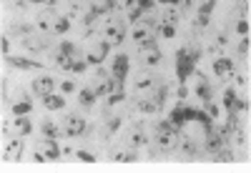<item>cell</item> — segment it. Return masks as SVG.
Masks as SVG:
<instances>
[{"label": "cell", "instance_id": "1", "mask_svg": "<svg viewBox=\"0 0 251 173\" xmlns=\"http://www.w3.org/2000/svg\"><path fill=\"white\" fill-rule=\"evenodd\" d=\"M136 58H138V63H141L143 71H146V68H158L161 60H163V55H161V50H158V46H156V38L143 40L141 46H138V50H136Z\"/></svg>", "mask_w": 251, "mask_h": 173}, {"label": "cell", "instance_id": "2", "mask_svg": "<svg viewBox=\"0 0 251 173\" xmlns=\"http://www.w3.org/2000/svg\"><path fill=\"white\" fill-rule=\"evenodd\" d=\"M126 23L128 20H123V18H118V15H108L106 18V28H103V38H106L111 46H121V43L126 40Z\"/></svg>", "mask_w": 251, "mask_h": 173}, {"label": "cell", "instance_id": "3", "mask_svg": "<svg viewBox=\"0 0 251 173\" xmlns=\"http://www.w3.org/2000/svg\"><path fill=\"white\" fill-rule=\"evenodd\" d=\"M23 48L30 50V53H48V50H55L50 33H38V35L33 33V35L23 38Z\"/></svg>", "mask_w": 251, "mask_h": 173}, {"label": "cell", "instance_id": "4", "mask_svg": "<svg viewBox=\"0 0 251 173\" xmlns=\"http://www.w3.org/2000/svg\"><path fill=\"white\" fill-rule=\"evenodd\" d=\"M111 43L106 40V38H98L93 46H91V50L86 53V60H88V66H100L103 60L108 58V53H111Z\"/></svg>", "mask_w": 251, "mask_h": 173}, {"label": "cell", "instance_id": "5", "mask_svg": "<svg viewBox=\"0 0 251 173\" xmlns=\"http://www.w3.org/2000/svg\"><path fill=\"white\" fill-rule=\"evenodd\" d=\"M86 118L83 116H78V113H68L66 116V121H63V133H66L68 138H78V136H83L86 133Z\"/></svg>", "mask_w": 251, "mask_h": 173}, {"label": "cell", "instance_id": "6", "mask_svg": "<svg viewBox=\"0 0 251 173\" xmlns=\"http://www.w3.org/2000/svg\"><path fill=\"white\" fill-rule=\"evenodd\" d=\"M35 150H40L48 161H60L63 158V148L58 146V141H53V138H46V136H40L38 141H35Z\"/></svg>", "mask_w": 251, "mask_h": 173}, {"label": "cell", "instance_id": "7", "mask_svg": "<svg viewBox=\"0 0 251 173\" xmlns=\"http://www.w3.org/2000/svg\"><path fill=\"white\" fill-rule=\"evenodd\" d=\"M126 143H128V148H143V146H149V136H146V125L143 123H133L128 131H126Z\"/></svg>", "mask_w": 251, "mask_h": 173}, {"label": "cell", "instance_id": "8", "mask_svg": "<svg viewBox=\"0 0 251 173\" xmlns=\"http://www.w3.org/2000/svg\"><path fill=\"white\" fill-rule=\"evenodd\" d=\"M176 60H178V68H176V78H178L181 83H186L188 78H191V75H194V71H196V63H194L191 58H188V55H186V50H183V48L178 50V55H176Z\"/></svg>", "mask_w": 251, "mask_h": 173}, {"label": "cell", "instance_id": "9", "mask_svg": "<svg viewBox=\"0 0 251 173\" xmlns=\"http://www.w3.org/2000/svg\"><path fill=\"white\" fill-rule=\"evenodd\" d=\"M10 100H13V113L15 116H28L30 111H33V100H30V96L25 93V91H15L13 96H10Z\"/></svg>", "mask_w": 251, "mask_h": 173}, {"label": "cell", "instance_id": "10", "mask_svg": "<svg viewBox=\"0 0 251 173\" xmlns=\"http://www.w3.org/2000/svg\"><path fill=\"white\" fill-rule=\"evenodd\" d=\"M30 88H33V93H35V96L46 98V96H50V93H53V88H55V78H53V75H38V78H33Z\"/></svg>", "mask_w": 251, "mask_h": 173}, {"label": "cell", "instance_id": "11", "mask_svg": "<svg viewBox=\"0 0 251 173\" xmlns=\"http://www.w3.org/2000/svg\"><path fill=\"white\" fill-rule=\"evenodd\" d=\"M55 8H43V10H38L35 15V25L40 28V33H53V23H55Z\"/></svg>", "mask_w": 251, "mask_h": 173}, {"label": "cell", "instance_id": "12", "mask_svg": "<svg viewBox=\"0 0 251 173\" xmlns=\"http://www.w3.org/2000/svg\"><path fill=\"white\" fill-rule=\"evenodd\" d=\"M214 73H216L221 80H231V78H234V73H236L234 60H231V58H226V55L216 58V60H214Z\"/></svg>", "mask_w": 251, "mask_h": 173}, {"label": "cell", "instance_id": "13", "mask_svg": "<svg viewBox=\"0 0 251 173\" xmlns=\"http://www.w3.org/2000/svg\"><path fill=\"white\" fill-rule=\"evenodd\" d=\"M221 148H226V141L211 128V131L206 133V141H203V153H206V156H216Z\"/></svg>", "mask_w": 251, "mask_h": 173}, {"label": "cell", "instance_id": "14", "mask_svg": "<svg viewBox=\"0 0 251 173\" xmlns=\"http://www.w3.org/2000/svg\"><path fill=\"white\" fill-rule=\"evenodd\" d=\"M3 158H5L8 163H18L20 158H23V141H20V138H10V141L5 143Z\"/></svg>", "mask_w": 251, "mask_h": 173}, {"label": "cell", "instance_id": "15", "mask_svg": "<svg viewBox=\"0 0 251 173\" xmlns=\"http://www.w3.org/2000/svg\"><path fill=\"white\" fill-rule=\"evenodd\" d=\"M196 75V96L206 103V100H211L214 98V88H211V83H208V78L201 73V71H194Z\"/></svg>", "mask_w": 251, "mask_h": 173}, {"label": "cell", "instance_id": "16", "mask_svg": "<svg viewBox=\"0 0 251 173\" xmlns=\"http://www.w3.org/2000/svg\"><path fill=\"white\" fill-rule=\"evenodd\" d=\"M8 58V63L13 68H18V71H35V68H43L38 60H30V58H20V55H5Z\"/></svg>", "mask_w": 251, "mask_h": 173}, {"label": "cell", "instance_id": "17", "mask_svg": "<svg viewBox=\"0 0 251 173\" xmlns=\"http://www.w3.org/2000/svg\"><path fill=\"white\" fill-rule=\"evenodd\" d=\"M128 66H131V58L126 55V53H121V55L113 58V68H111V73H113L116 78H126V75H128Z\"/></svg>", "mask_w": 251, "mask_h": 173}, {"label": "cell", "instance_id": "18", "mask_svg": "<svg viewBox=\"0 0 251 173\" xmlns=\"http://www.w3.org/2000/svg\"><path fill=\"white\" fill-rule=\"evenodd\" d=\"M40 133H43L46 138H53V141H58L60 136H66V133H63V125H58L55 121H43V125H40Z\"/></svg>", "mask_w": 251, "mask_h": 173}, {"label": "cell", "instance_id": "19", "mask_svg": "<svg viewBox=\"0 0 251 173\" xmlns=\"http://www.w3.org/2000/svg\"><path fill=\"white\" fill-rule=\"evenodd\" d=\"M8 35L28 38V35H33V25H30V23H23V20H13L10 28H8Z\"/></svg>", "mask_w": 251, "mask_h": 173}, {"label": "cell", "instance_id": "20", "mask_svg": "<svg viewBox=\"0 0 251 173\" xmlns=\"http://www.w3.org/2000/svg\"><path fill=\"white\" fill-rule=\"evenodd\" d=\"M156 83H161V80H158L153 73H146V71H143V73L136 78V88H138V91H153Z\"/></svg>", "mask_w": 251, "mask_h": 173}, {"label": "cell", "instance_id": "21", "mask_svg": "<svg viewBox=\"0 0 251 173\" xmlns=\"http://www.w3.org/2000/svg\"><path fill=\"white\" fill-rule=\"evenodd\" d=\"M111 161H116V163H133V161H138V150L136 148H128V150H113L111 153Z\"/></svg>", "mask_w": 251, "mask_h": 173}, {"label": "cell", "instance_id": "22", "mask_svg": "<svg viewBox=\"0 0 251 173\" xmlns=\"http://www.w3.org/2000/svg\"><path fill=\"white\" fill-rule=\"evenodd\" d=\"M13 128H15L18 138H20V136H30V131H33V123H30V118H28V116H15Z\"/></svg>", "mask_w": 251, "mask_h": 173}, {"label": "cell", "instance_id": "23", "mask_svg": "<svg viewBox=\"0 0 251 173\" xmlns=\"http://www.w3.org/2000/svg\"><path fill=\"white\" fill-rule=\"evenodd\" d=\"M178 148H181V156H183V158H199V156H201L199 146H196L191 138H183V141L178 143Z\"/></svg>", "mask_w": 251, "mask_h": 173}, {"label": "cell", "instance_id": "24", "mask_svg": "<svg viewBox=\"0 0 251 173\" xmlns=\"http://www.w3.org/2000/svg\"><path fill=\"white\" fill-rule=\"evenodd\" d=\"M181 20V10L176 5H166L163 13H161V23H169V25H176Z\"/></svg>", "mask_w": 251, "mask_h": 173}, {"label": "cell", "instance_id": "25", "mask_svg": "<svg viewBox=\"0 0 251 173\" xmlns=\"http://www.w3.org/2000/svg\"><path fill=\"white\" fill-rule=\"evenodd\" d=\"M136 108L141 113H158L161 111V105L153 100V98H141V100H136Z\"/></svg>", "mask_w": 251, "mask_h": 173}, {"label": "cell", "instance_id": "26", "mask_svg": "<svg viewBox=\"0 0 251 173\" xmlns=\"http://www.w3.org/2000/svg\"><path fill=\"white\" fill-rule=\"evenodd\" d=\"M43 105L48 108V111H63V108H66V98H63V96H46L43 98Z\"/></svg>", "mask_w": 251, "mask_h": 173}, {"label": "cell", "instance_id": "27", "mask_svg": "<svg viewBox=\"0 0 251 173\" xmlns=\"http://www.w3.org/2000/svg\"><path fill=\"white\" fill-rule=\"evenodd\" d=\"M71 30V18L68 15H58L53 23V35H66Z\"/></svg>", "mask_w": 251, "mask_h": 173}, {"label": "cell", "instance_id": "28", "mask_svg": "<svg viewBox=\"0 0 251 173\" xmlns=\"http://www.w3.org/2000/svg\"><path fill=\"white\" fill-rule=\"evenodd\" d=\"M78 103L86 108V111H88V108H93V103H96L93 88H80V91H78Z\"/></svg>", "mask_w": 251, "mask_h": 173}, {"label": "cell", "instance_id": "29", "mask_svg": "<svg viewBox=\"0 0 251 173\" xmlns=\"http://www.w3.org/2000/svg\"><path fill=\"white\" fill-rule=\"evenodd\" d=\"M166 98H169V85H166V83H156V88H153V100L163 108V105H166Z\"/></svg>", "mask_w": 251, "mask_h": 173}, {"label": "cell", "instance_id": "30", "mask_svg": "<svg viewBox=\"0 0 251 173\" xmlns=\"http://www.w3.org/2000/svg\"><path fill=\"white\" fill-rule=\"evenodd\" d=\"M121 125H123V118H121V116H111V118L106 121V131H108L111 136H116V133L121 131Z\"/></svg>", "mask_w": 251, "mask_h": 173}, {"label": "cell", "instance_id": "31", "mask_svg": "<svg viewBox=\"0 0 251 173\" xmlns=\"http://www.w3.org/2000/svg\"><path fill=\"white\" fill-rule=\"evenodd\" d=\"M156 35H161V38H174L176 35V25H169V23H158V28H156Z\"/></svg>", "mask_w": 251, "mask_h": 173}, {"label": "cell", "instance_id": "32", "mask_svg": "<svg viewBox=\"0 0 251 173\" xmlns=\"http://www.w3.org/2000/svg\"><path fill=\"white\" fill-rule=\"evenodd\" d=\"M86 68H88V60L86 58H75V60H71V73H86Z\"/></svg>", "mask_w": 251, "mask_h": 173}, {"label": "cell", "instance_id": "33", "mask_svg": "<svg viewBox=\"0 0 251 173\" xmlns=\"http://www.w3.org/2000/svg\"><path fill=\"white\" fill-rule=\"evenodd\" d=\"M75 158L83 161V163H96V161H98L96 153H91V150H86V148H78V150H75Z\"/></svg>", "mask_w": 251, "mask_h": 173}, {"label": "cell", "instance_id": "34", "mask_svg": "<svg viewBox=\"0 0 251 173\" xmlns=\"http://www.w3.org/2000/svg\"><path fill=\"white\" fill-rule=\"evenodd\" d=\"M214 161H219V163H228V161H234L236 156H234V150H228V148H221L216 156H211Z\"/></svg>", "mask_w": 251, "mask_h": 173}, {"label": "cell", "instance_id": "35", "mask_svg": "<svg viewBox=\"0 0 251 173\" xmlns=\"http://www.w3.org/2000/svg\"><path fill=\"white\" fill-rule=\"evenodd\" d=\"M249 46H251V40H249V35H244L241 38V43L236 46V55L244 60V58H249Z\"/></svg>", "mask_w": 251, "mask_h": 173}, {"label": "cell", "instance_id": "36", "mask_svg": "<svg viewBox=\"0 0 251 173\" xmlns=\"http://www.w3.org/2000/svg\"><path fill=\"white\" fill-rule=\"evenodd\" d=\"M234 103H236V93H234V88H226V91H224V108H226V111H231Z\"/></svg>", "mask_w": 251, "mask_h": 173}, {"label": "cell", "instance_id": "37", "mask_svg": "<svg viewBox=\"0 0 251 173\" xmlns=\"http://www.w3.org/2000/svg\"><path fill=\"white\" fill-rule=\"evenodd\" d=\"M108 85H111V93H123L126 88V78H116V75H111V80H108Z\"/></svg>", "mask_w": 251, "mask_h": 173}, {"label": "cell", "instance_id": "38", "mask_svg": "<svg viewBox=\"0 0 251 173\" xmlns=\"http://www.w3.org/2000/svg\"><path fill=\"white\" fill-rule=\"evenodd\" d=\"M219 113H221V108H219L214 100H206V116H208V121H211V118H219Z\"/></svg>", "mask_w": 251, "mask_h": 173}, {"label": "cell", "instance_id": "39", "mask_svg": "<svg viewBox=\"0 0 251 173\" xmlns=\"http://www.w3.org/2000/svg\"><path fill=\"white\" fill-rule=\"evenodd\" d=\"M75 91H78L75 80H63V83H60V93H63V96H71V93H75Z\"/></svg>", "mask_w": 251, "mask_h": 173}, {"label": "cell", "instance_id": "40", "mask_svg": "<svg viewBox=\"0 0 251 173\" xmlns=\"http://www.w3.org/2000/svg\"><path fill=\"white\" fill-rule=\"evenodd\" d=\"M214 5H216V0H203V3H201V8H199V15H211Z\"/></svg>", "mask_w": 251, "mask_h": 173}, {"label": "cell", "instance_id": "41", "mask_svg": "<svg viewBox=\"0 0 251 173\" xmlns=\"http://www.w3.org/2000/svg\"><path fill=\"white\" fill-rule=\"evenodd\" d=\"M206 53L214 55V58H221V55H224V48L216 46V43H208V46H206Z\"/></svg>", "mask_w": 251, "mask_h": 173}, {"label": "cell", "instance_id": "42", "mask_svg": "<svg viewBox=\"0 0 251 173\" xmlns=\"http://www.w3.org/2000/svg\"><path fill=\"white\" fill-rule=\"evenodd\" d=\"M138 8H141L143 13H153V8H156V0H138Z\"/></svg>", "mask_w": 251, "mask_h": 173}, {"label": "cell", "instance_id": "43", "mask_svg": "<svg viewBox=\"0 0 251 173\" xmlns=\"http://www.w3.org/2000/svg\"><path fill=\"white\" fill-rule=\"evenodd\" d=\"M28 5H30V0H13V10H15V13L28 10Z\"/></svg>", "mask_w": 251, "mask_h": 173}, {"label": "cell", "instance_id": "44", "mask_svg": "<svg viewBox=\"0 0 251 173\" xmlns=\"http://www.w3.org/2000/svg\"><path fill=\"white\" fill-rule=\"evenodd\" d=\"M194 3H196V0H178V5H176V8L183 13V10H191V8H194Z\"/></svg>", "mask_w": 251, "mask_h": 173}, {"label": "cell", "instance_id": "45", "mask_svg": "<svg viewBox=\"0 0 251 173\" xmlns=\"http://www.w3.org/2000/svg\"><path fill=\"white\" fill-rule=\"evenodd\" d=\"M236 30H239L241 35H249V20H239V23H236Z\"/></svg>", "mask_w": 251, "mask_h": 173}, {"label": "cell", "instance_id": "46", "mask_svg": "<svg viewBox=\"0 0 251 173\" xmlns=\"http://www.w3.org/2000/svg\"><path fill=\"white\" fill-rule=\"evenodd\" d=\"M30 161H35V163H46L48 158H46L43 153H40V150H33V153H30Z\"/></svg>", "mask_w": 251, "mask_h": 173}, {"label": "cell", "instance_id": "47", "mask_svg": "<svg viewBox=\"0 0 251 173\" xmlns=\"http://www.w3.org/2000/svg\"><path fill=\"white\" fill-rule=\"evenodd\" d=\"M149 158H151V161H161V158H166V150H161V148H158V150H151Z\"/></svg>", "mask_w": 251, "mask_h": 173}, {"label": "cell", "instance_id": "48", "mask_svg": "<svg viewBox=\"0 0 251 173\" xmlns=\"http://www.w3.org/2000/svg\"><path fill=\"white\" fill-rule=\"evenodd\" d=\"M178 98L183 100V98H188V85L186 83H181V88H178Z\"/></svg>", "mask_w": 251, "mask_h": 173}, {"label": "cell", "instance_id": "49", "mask_svg": "<svg viewBox=\"0 0 251 173\" xmlns=\"http://www.w3.org/2000/svg\"><path fill=\"white\" fill-rule=\"evenodd\" d=\"M0 48H3V55H8V50H10V40L3 38V40H0Z\"/></svg>", "mask_w": 251, "mask_h": 173}, {"label": "cell", "instance_id": "50", "mask_svg": "<svg viewBox=\"0 0 251 173\" xmlns=\"http://www.w3.org/2000/svg\"><path fill=\"white\" fill-rule=\"evenodd\" d=\"M156 3H161V5H178V0H156Z\"/></svg>", "mask_w": 251, "mask_h": 173}, {"label": "cell", "instance_id": "51", "mask_svg": "<svg viewBox=\"0 0 251 173\" xmlns=\"http://www.w3.org/2000/svg\"><path fill=\"white\" fill-rule=\"evenodd\" d=\"M3 3H5V0H3Z\"/></svg>", "mask_w": 251, "mask_h": 173}]
</instances>
